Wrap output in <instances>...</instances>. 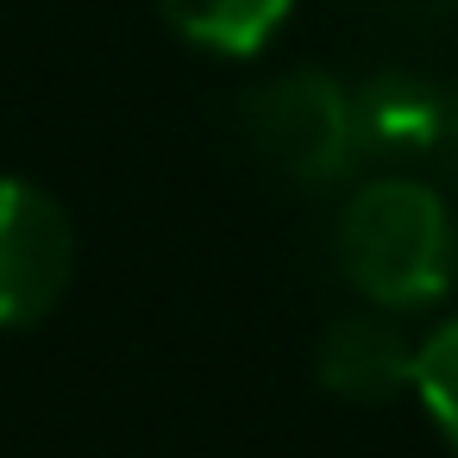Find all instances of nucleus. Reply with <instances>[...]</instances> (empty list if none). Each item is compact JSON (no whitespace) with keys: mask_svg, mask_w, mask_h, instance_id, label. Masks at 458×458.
Masks as SVG:
<instances>
[{"mask_svg":"<svg viewBox=\"0 0 458 458\" xmlns=\"http://www.w3.org/2000/svg\"><path fill=\"white\" fill-rule=\"evenodd\" d=\"M320 383L345 402H389L395 389H414V339L389 308L339 314L320 339Z\"/></svg>","mask_w":458,"mask_h":458,"instance_id":"obj_5","label":"nucleus"},{"mask_svg":"<svg viewBox=\"0 0 458 458\" xmlns=\"http://www.w3.org/2000/svg\"><path fill=\"white\" fill-rule=\"evenodd\" d=\"M358 157L364 164H420L452 176L458 170V89H439L408 70L370 76L358 95Z\"/></svg>","mask_w":458,"mask_h":458,"instance_id":"obj_4","label":"nucleus"},{"mask_svg":"<svg viewBox=\"0 0 458 458\" xmlns=\"http://www.w3.org/2000/svg\"><path fill=\"white\" fill-rule=\"evenodd\" d=\"M245 139L283 182H301V189L345 182L364 164L352 89L333 82L327 70H289L258 82L245 95Z\"/></svg>","mask_w":458,"mask_h":458,"instance_id":"obj_2","label":"nucleus"},{"mask_svg":"<svg viewBox=\"0 0 458 458\" xmlns=\"http://www.w3.org/2000/svg\"><path fill=\"white\" fill-rule=\"evenodd\" d=\"M333 258L370 308L420 314L458 283V220L433 182L389 170L352 189L333 226Z\"/></svg>","mask_w":458,"mask_h":458,"instance_id":"obj_1","label":"nucleus"},{"mask_svg":"<svg viewBox=\"0 0 458 458\" xmlns=\"http://www.w3.org/2000/svg\"><path fill=\"white\" fill-rule=\"evenodd\" d=\"M295 0H157L164 26L214 57H258L283 26Z\"/></svg>","mask_w":458,"mask_h":458,"instance_id":"obj_6","label":"nucleus"},{"mask_svg":"<svg viewBox=\"0 0 458 458\" xmlns=\"http://www.w3.org/2000/svg\"><path fill=\"white\" fill-rule=\"evenodd\" d=\"M70 264L76 233L64 201L26 176H0V333L38 327L64 301Z\"/></svg>","mask_w":458,"mask_h":458,"instance_id":"obj_3","label":"nucleus"},{"mask_svg":"<svg viewBox=\"0 0 458 458\" xmlns=\"http://www.w3.org/2000/svg\"><path fill=\"white\" fill-rule=\"evenodd\" d=\"M414 395L433 414V427L452 439L458 452V314L439 320L420 345H414Z\"/></svg>","mask_w":458,"mask_h":458,"instance_id":"obj_7","label":"nucleus"}]
</instances>
